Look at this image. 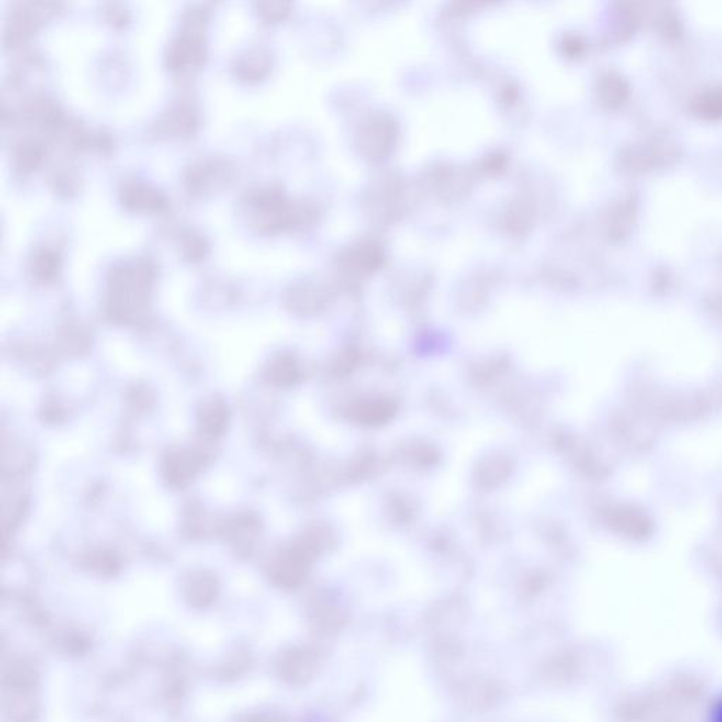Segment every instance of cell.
I'll return each mask as SVG.
<instances>
[{
	"label": "cell",
	"instance_id": "cell-5",
	"mask_svg": "<svg viewBox=\"0 0 722 722\" xmlns=\"http://www.w3.org/2000/svg\"><path fill=\"white\" fill-rule=\"evenodd\" d=\"M691 109L703 119H722V85L700 91L691 101Z\"/></svg>",
	"mask_w": 722,
	"mask_h": 722
},
{
	"label": "cell",
	"instance_id": "cell-3",
	"mask_svg": "<svg viewBox=\"0 0 722 722\" xmlns=\"http://www.w3.org/2000/svg\"><path fill=\"white\" fill-rule=\"evenodd\" d=\"M271 67L273 58L270 51L264 47H254L237 60L235 74L239 81L246 84H259L268 77Z\"/></svg>",
	"mask_w": 722,
	"mask_h": 722
},
{
	"label": "cell",
	"instance_id": "cell-7",
	"mask_svg": "<svg viewBox=\"0 0 722 722\" xmlns=\"http://www.w3.org/2000/svg\"><path fill=\"white\" fill-rule=\"evenodd\" d=\"M165 125L178 134L191 133L197 126V116L189 106H178L165 120Z\"/></svg>",
	"mask_w": 722,
	"mask_h": 722
},
{
	"label": "cell",
	"instance_id": "cell-6",
	"mask_svg": "<svg viewBox=\"0 0 722 722\" xmlns=\"http://www.w3.org/2000/svg\"><path fill=\"white\" fill-rule=\"evenodd\" d=\"M294 0H257L259 17L267 24H280L290 16Z\"/></svg>",
	"mask_w": 722,
	"mask_h": 722
},
{
	"label": "cell",
	"instance_id": "cell-2",
	"mask_svg": "<svg viewBox=\"0 0 722 722\" xmlns=\"http://www.w3.org/2000/svg\"><path fill=\"white\" fill-rule=\"evenodd\" d=\"M60 3L57 0H24L10 15L6 24L5 41L10 47L22 46L32 39L41 27L57 16Z\"/></svg>",
	"mask_w": 722,
	"mask_h": 722
},
{
	"label": "cell",
	"instance_id": "cell-9",
	"mask_svg": "<svg viewBox=\"0 0 722 722\" xmlns=\"http://www.w3.org/2000/svg\"><path fill=\"white\" fill-rule=\"evenodd\" d=\"M563 53L569 58H579L586 53L587 44L580 36H567L562 43Z\"/></svg>",
	"mask_w": 722,
	"mask_h": 722
},
{
	"label": "cell",
	"instance_id": "cell-1",
	"mask_svg": "<svg viewBox=\"0 0 722 722\" xmlns=\"http://www.w3.org/2000/svg\"><path fill=\"white\" fill-rule=\"evenodd\" d=\"M206 15L202 10H191L184 17L182 32L171 43L167 53V67L177 75L194 74L204 67Z\"/></svg>",
	"mask_w": 722,
	"mask_h": 722
},
{
	"label": "cell",
	"instance_id": "cell-4",
	"mask_svg": "<svg viewBox=\"0 0 722 722\" xmlns=\"http://www.w3.org/2000/svg\"><path fill=\"white\" fill-rule=\"evenodd\" d=\"M596 95L604 108L620 109L631 96V85L620 72L607 71L597 79Z\"/></svg>",
	"mask_w": 722,
	"mask_h": 722
},
{
	"label": "cell",
	"instance_id": "cell-8",
	"mask_svg": "<svg viewBox=\"0 0 722 722\" xmlns=\"http://www.w3.org/2000/svg\"><path fill=\"white\" fill-rule=\"evenodd\" d=\"M498 0H452V9L456 15H469L476 10L486 8Z\"/></svg>",
	"mask_w": 722,
	"mask_h": 722
}]
</instances>
